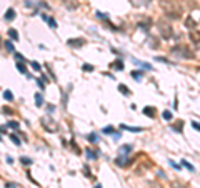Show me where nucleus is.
Masks as SVG:
<instances>
[{
  "label": "nucleus",
  "mask_w": 200,
  "mask_h": 188,
  "mask_svg": "<svg viewBox=\"0 0 200 188\" xmlns=\"http://www.w3.org/2000/svg\"><path fill=\"white\" fill-rule=\"evenodd\" d=\"M172 53H173V55H177V57H183V58H192L189 48H187V47H182V45L173 47V48H172Z\"/></svg>",
  "instance_id": "f257e3e1"
},
{
  "label": "nucleus",
  "mask_w": 200,
  "mask_h": 188,
  "mask_svg": "<svg viewBox=\"0 0 200 188\" xmlns=\"http://www.w3.org/2000/svg\"><path fill=\"white\" fill-rule=\"evenodd\" d=\"M85 43H87V40H84V39H70L68 40V45L74 47V48H80V47H84Z\"/></svg>",
  "instance_id": "f03ea898"
},
{
  "label": "nucleus",
  "mask_w": 200,
  "mask_h": 188,
  "mask_svg": "<svg viewBox=\"0 0 200 188\" xmlns=\"http://www.w3.org/2000/svg\"><path fill=\"white\" fill-rule=\"evenodd\" d=\"M42 125L47 130H50V132H57V125L52 122V118H43L42 120Z\"/></svg>",
  "instance_id": "7ed1b4c3"
},
{
  "label": "nucleus",
  "mask_w": 200,
  "mask_h": 188,
  "mask_svg": "<svg viewBox=\"0 0 200 188\" xmlns=\"http://www.w3.org/2000/svg\"><path fill=\"white\" fill-rule=\"evenodd\" d=\"M160 32H162V35L165 37V39H169V37H172V27L170 25H163V23H160Z\"/></svg>",
  "instance_id": "20e7f679"
},
{
  "label": "nucleus",
  "mask_w": 200,
  "mask_h": 188,
  "mask_svg": "<svg viewBox=\"0 0 200 188\" xmlns=\"http://www.w3.org/2000/svg\"><path fill=\"white\" fill-rule=\"evenodd\" d=\"M143 115H147V117H150V118H155L157 110L153 108V107H145V108H143Z\"/></svg>",
  "instance_id": "39448f33"
},
{
  "label": "nucleus",
  "mask_w": 200,
  "mask_h": 188,
  "mask_svg": "<svg viewBox=\"0 0 200 188\" xmlns=\"http://www.w3.org/2000/svg\"><path fill=\"white\" fill-rule=\"evenodd\" d=\"M120 128L127 130V132H133V133H138V132H142V130H143V128H140V127H128V125H125V123L120 125Z\"/></svg>",
  "instance_id": "423d86ee"
},
{
  "label": "nucleus",
  "mask_w": 200,
  "mask_h": 188,
  "mask_svg": "<svg viewBox=\"0 0 200 188\" xmlns=\"http://www.w3.org/2000/svg\"><path fill=\"white\" fill-rule=\"evenodd\" d=\"M185 27L190 30H195V27H197V22L193 20V17H189V19L185 20Z\"/></svg>",
  "instance_id": "0eeeda50"
},
{
  "label": "nucleus",
  "mask_w": 200,
  "mask_h": 188,
  "mask_svg": "<svg viewBox=\"0 0 200 188\" xmlns=\"http://www.w3.org/2000/svg\"><path fill=\"white\" fill-rule=\"evenodd\" d=\"M118 92H120L122 95H127V97H128V95H132L130 88H128V87H125L124 83H120V85H118Z\"/></svg>",
  "instance_id": "6e6552de"
},
{
  "label": "nucleus",
  "mask_w": 200,
  "mask_h": 188,
  "mask_svg": "<svg viewBox=\"0 0 200 188\" xmlns=\"http://www.w3.org/2000/svg\"><path fill=\"white\" fill-rule=\"evenodd\" d=\"M13 19H15V10L9 9L7 12H5V20H7V22H12Z\"/></svg>",
  "instance_id": "1a4fd4ad"
},
{
  "label": "nucleus",
  "mask_w": 200,
  "mask_h": 188,
  "mask_svg": "<svg viewBox=\"0 0 200 188\" xmlns=\"http://www.w3.org/2000/svg\"><path fill=\"white\" fill-rule=\"evenodd\" d=\"M172 130H173V132H177V133H182V130H183V122H177V123H175V125H172Z\"/></svg>",
  "instance_id": "9d476101"
},
{
  "label": "nucleus",
  "mask_w": 200,
  "mask_h": 188,
  "mask_svg": "<svg viewBox=\"0 0 200 188\" xmlns=\"http://www.w3.org/2000/svg\"><path fill=\"white\" fill-rule=\"evenodd\" d=\"M190 39H192V42H195V43H200V32L193 30V32L190 33Z\"/></svg>",
  "instance_id": "9b49d317"
},
{
  "label": "nucleus",
  "mask_w": 200,
  "mask_h": 188,
  "mask_svg": "<svg viewBox=\"0 0 200 188\" xmlns=\"http://www.w3.org/2000/svg\"><path fill=\"white\" fill-rule=\"evenodd\" d=\"M110 67H112V68H115V70H124V62H122V60H115Z\"/></svg>",
  "instance_id": "f8f14e48"
},
{
  "label": "nucleus",
  "mask_w": 200,
  "mask_h": 188,
  "mask_svg": "<svg viewBox=\"0 0 200 188\" xmlns=\"http://www.w3.org/2000/svg\"><path fill=\"white\" fill-rule=\"evenodd\" d=\"M43 20H45V22H48V25H50L52 29H57V22H55L54 19H50V17H47V15H43Z\"/></svg>",
  "instance_id": "ddd939ff"
},
{
  "label": "nucleus",
  "mask_w": 200,
  "mask_h": 188,
  "mask_svg": "<svg viewBox=\"0 0 200 188\" xmlns=\"http://www.w3.org/2000/svg\"><path fill=\"white\" fill-rule=\"evenodd\" d=\"M7 33H9V37H10L12 40H13V42H17V40H19V33H17V32H15L13 29H10L9 32H7Z\"/></svg>",
  "instance_id": "4468645a"
},
{
  "label": "nucleus",
  "mask_w": 200,
  "mask_h": 188,
  "mask_svg": "<svg viewBox=\"0 0 200 188\" xmlns=\"http://www.w3.org/2000/svg\"><path fill=\"white\" fill-rule=\"evenodd\" d=\"M102 133H105V135H110V133H115V128L112 127V125H108V127H105V128L102 130Z\"/></svg>",
  "instance_id": "2eb2a0df"
},
{
  "label": "nucleus",
  "mask_w": 200,
  "mask_h": 188,
  "mask_svg": "<svg viewBox=\"0 0 200 188\" xmlns=\"http://www.w3.org/2000/svg\"><path fill=\"white\" fill-rule=\"evenodd\" d=\"M135 63H137V65H140V67H143V68H147V70H152V65H150V63H145V62H138V60H135Z\"/></svg>",
  "instance_id": "dca6fc26"
},
{
  "label": "nucleus",
  "mask_w": 200,
  "mask_h": 188,
  "mask_svg": "<svg viewBox=\"0 0 200 188\" xmlns=\"http://www.w3.org/2000/svg\"><path fill=\"white\" fill-rule=\"evenodd\" d=\"M35 103H37V107H42V103H43L42 93H37V95H35Z\"/></svg>",
  "instance_id": "f3484780"
},
{
  "label": "nucleus",
  "mask_w": 200,
  "mask_h": 188,
  "mask_svg": "<svg viewBox=\"0 0 200 188\" xmlns=\"http://www.w3.org/2000/svg\"><path fill=\"white\" fill-rule=\"evenodd\" d=\"M182 165H183V167H185L187 170H190V171H195V168H193V165H190V163H189L187 160H182Z\"/></svg>",
  "instance_id": "a211bd4d"
},
{
  "label": "nucleus",
  "mask_w": 200,
  "mask_h": 188,
  "mask_svg": "<svg viewBox=\"0 0 200 188\" xmlns=\"http://www.w3.org/2000/svg\"><path fill=\"white\" fill-rule=\"evenodd\" d=\"M3 98H5V100H9V102H12V100H13V95H12V92H10V90L3 92Z\"/></svg>",
  "instance_id": "6ab92c4d"
},
{
  "label": "nucleus",
  "mask_w": 200,
  "mask_h": 188,
  "mask_svg": "<svg viewBox=\"0 0 200 188\" xmlns=\"http://www.w3.org/2000/svg\"><path fill=\"white\" fill-rule=\"evenodd\" d=\"M132 77L137 82H140V78H142V72H138V70H135V72H132Z\"/></svg>",
  "instance_id": "aec40b11"
},
{
  "label": "nucleus",
  "mask_w": 200,
  "mask_h": 188,
  "mask_svg": "<svg viewBox=\"0 0 200 188\" xmlns=\"http://www.w3.org/2000/svg\"><path fill=\"white\" fill-rule=\"evenodd\" d=\"M87 157H88V158H92V160H95L97 158V153H95V151H92L90 148H87Z\"/></svg>",
  "instance_id": "412c9836"
},
{
  "label": "nucleus",
  "mask_w": 200,
  "mask_h": 188,
  "mask_svg": "<svg viewBox=\"0 0 200 188\" xmlns=\"http://www.w3.org/2000/svg\"><path fill=\"white\" fill-rule=\"evenodd\" d=\"M120 151H122V153H130V151H132V145H124Z\"/></svg>",
  "instance_id": "4be33fe9"
},
{
  "label": "nucleus",
  "mask_w": 200,
  "mask_h": 188,
  "mask_svg": "<svg viewBox=\"0 0 200 188\" xmlns=\"http://www.w3.org/2000/svg\"><path fill=\"white\" fill-rule=\"evenodd\" d=\"M162 117H163V120H172V112L165 110V112L162 113Z\"/></svg>",
  "instance_id": "5701e85b"
},
{
  "label": "nucleus",
  "mask_w": 200,
  "mask_h": 188,
  "mask_svg": "<svg viewBox=\"0 0 200 188\" xmlns=\"http://www.w3.org/2000/svg\"><path fill=\"white\" fill-rule=\"evenodd\" d=\"M17 70H19L20 73H25V72H27V70H25V65H23V63H17Z\"/></svg>",
  "instance_id": "b1692460"
},
{
  "label": "nucleus",
  "mask_w": 200,
  "mask_h": 188,
  "mask_svg": "<svg viewBox=\"0 0 200 188\" xmlns=\"http://www.w3.org/2000/svg\"><path fill=\"white\" fill-rule=\"evenodd\" d=\"M5 48L9 50V52H13V45H12V42H9V40L5 42Z\"/></svg>",
  "instance_id": "393cba45"
},
{
  "label": "nucleus",
  "mask_w": 200,
  "mask_h": 188,
  "mask_svg": "<svg viewBox=\"0 0 200 188\" xmlns=\"http://www.w3.org/2000/svg\"><path fill=\"white\" fill-rule=\"evenodd\" d=\"M20 161H22L23 165H30V163H32V160L27 158V157H22V158H20Z\"/></svg>",
  "instance_id": "a878e982"
},
{
  "label": "nucleus",
  "mask_w": 200,
  "mask_h": 188,
  "mask_svg": "<svg viewBox=\"0 0 200 188\" xmlns=\"http://www.w3.org/2000/svg\"><path fill=\"white\" fill-rule=\"evenodd\" d=\"M10 138H12V141H13L15 145H20V140H19V137H15V135H12Z\"/></svg>",
  "instance_id": "bb28decb"
},
{
  "label": "nucleus",
  "mask_w": 200,
  "mask_h": 188,
  "mask_svg": "<svg viewBox=\"0 0 200 188\" xmlns=\"http://www.w3.org/2000/svg\"><path fill=\"white\" fill-rule=\"evenodd\" d=\"M88 141H97V135H95V133H90V135H88Z\"/></svg>",
  "instance_id": "cd10ccee"
},
{
  "label": "nucleus",
  "mask_w": 200,
  "mask_h": 188,
  "mask_svg": "<svg viewBox=\"0 0 200 188\" xmlns=\"http://www.w3.org/2000/svg\"><path fill=\"white\" fill-rule=\"evenodd\" d=\"M9 127L10 128H19V123L17 122H9Z\"/></svg>",
  "instance_id": "c85d7f7f"
},
{
  "label": "nucleus",
  "mask_w": 200,
  "mask_h": 188,
  "mask_svg": "<svg viewBox=\"0 0 200 188\" xmlns=\"http://www.w3.org/2000/svg\"><path fill=\"white\" fill-rule=\"evenodd\" d=\"M84 70H88V72H92V70H94V67H92V65H88V63H85V65H84Z\"/></svg>",
  "instance_id": "c756f323"
},
{
  "label": "nucleus",
  "mask_w": 200,
  "mask_h": 188,
  "mask_svg": "<svg viewBox=\"0 0 200 188\" xmlns=\"http://www.w3.org/2000/svg\"><path fill=\"white\" fill-rule=\"evenodd\" d=\"M32 67H33V70H40V68H42V67L38 65L37 62H32Z\"/></svg>",
  "instance_id": "7c9ffc66"
},
{
  "label": "nucleus",
  "mask_w": 200,
  "mask_h": 188,
  "mask_svg": "<svg viewBox=\"0 0 200 188\" xmlns=\"http://www.w3.org/2000/svg\"><path fill=\"white\" fill-rule=\"evenodd\" d=\"M192 127H193L195 130H199V132H200V123H197V122H192Z\"/></svg>",
  "instance_id": "2f4dec72"
},
{
  "label": "nucleus",
  "mask_w": 200,
  "mask_h": 188,
  "mask_svg": "<svg viewBox=\"0 0 200 188\" xmlns=\"http://www.w3.org/2000/svg\"><path fill=\"white\" fill-rule=\"evenodd\" d=\"M170 165H172V167H173V168L180 170V165H177V163H173V161H170Z\"/></svg>",
  "instance_id": "473e14b6"
},
{
  "label": "nucleus",
  "mask_w": 200,
  "mask_h": 188,
  "mask_svg": "<svg viewBox=\"0 0 200 188\" xmlns=\"http://www.w3.org/2000/svg\"><path fill=\"white\" fill-rule=\"evenodd\" d=\"M7 132V127H3V125H0V133H5Z\"/></svg>",
  "instance_id": "72a5a7b5"
},
{
  "label": "nucleus",
  "mask_w": 200,
  "mask_h": 188,
  "mask_svg": "<svg viewBox=\"0 0 200 188\" xmlns=\"http://www.w3.org/2000/svg\"><path fill=\"white\" fill-rule=\"evenodd\" d=\"M15 57H17V60H20V62H23V60H25L22 55H19V53H15Z\"/></svg>",
  "instance_id": "f704fd0d"
},
{
  "label": "nucleus",
  "mask_w": 200,
  "mask_h": 188,
  "mask_svg": "<svg viewBox=\"0 0 200 188\" xmlns=\"http://www.w3.org/2000/svg\"><path fill=\"white\" fill-rule=\"evenodd\" d=\"M95 188H102V185H97V187Z\"/></svg>",
  "instance_id": "c9c22d12"
},
{
  "label": "nucleus",
  "mask_w": 200,
  "mask_h": 188,
  "mask_svg": "<svg viewBox=\"0 0 200 188\" xmlns=\"http://www.w3.org/2000/svg\"><path fill=\"white\" fill-rule=\"evenodd\" d=\"M0 43H2V42H0Z\"/></svg>",
  "instance_id": "e433bc0d"
}]
</instances>
